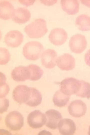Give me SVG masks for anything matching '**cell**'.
I'll use <instances>...</instances> for the list:
<instances>
[{
  "instance_id": "1",
  "label": "cell",
  "mask_w": 90,
  "mask_h": 135,
  "mask_svg": "<svg viewBox=\"0 0 90 135\" xmlns=\"http://www.w3.org/2000/svg\"><path fill=\"white\" fill-rule=\"evenodd\" d=\"M25 32L30 38H40L44 36L48 31L46 21L42 18L36 19L26 26Z\"/></svg>"
},
{
  "instance_id": "2",
  "label": "cell",
  "mask_w": 90,
  "mask_h": 135,
  "mask_svg": "<svg viewBox=\"0 0 90 135\" xmlns=\"http://www.w3.org/2000/svg\"><path fill=\"white\" fill-rule=\"evenodd\" d=\"M44 50V46L40 42L38 41L29 42L24 46L22 54L26 59L30 60H35L39 59Z\"/></svg>"
},
{
  "instance_id": "3",
  "label": "cell",
  "mask_w": 90,
  "mask_h": 135,
  "mask_svg": "<svg viewBox=\"0 0 90 135\" xmlns=\"http://www.w3.org/2000/svg\"><path fill=\"white\" fill-rule=\"evenodd\" d=\"M5 124L7 127L12 130H19L24 125V117L18 112L13 111L7 115L5 119Z\"/></svg>"
},
{
  "instance_id": "4",
  "label": "cell",
  "mask_w": 90,
  "mask_h": 135,
  "mask_svg": "<svg viewBox=\"0 0 90 135\" xmlns=\"http://www.w3.org/2000/svg\"><path fill=\"white\" fill-rule=\"evenodd\" d=\"M60 90L65 94L70 96L76 94L78 92L80 81L73 78H67L60 82Z\"/></svg>"
},
{
  "instance_id": "5",
  "label": "cell",
  "mask_w": 90,
  "mask_h": 135,
  "mask_svg": "<svg viewBox=\"0 0 90 135\" xmlns=\"http://www.w3.org/2000/svg\"><path fill=\"white\" fill-rule=\"evenodd\" d=\"M87 42L86 37L81 34L73 36L69 42V46L72 52L75 54L82 53L86 49Z\"/></svg>"
},
{
  "instance_id": "6",
  "label": "cell",
  "mask_w": 90,
  "mask_h": 135,
  "mask_svg": "<svg viewBox=\"0 0 90 135\" xmlns=\"http://www.w3.org/2000/svg\"><path fill=\"white\" fill-rule=\"evenodd\" d=\"M46 120L45 114L38 110H35L31 112L27 117L28 123L33 128H41L45 124Z\"/></svg>"
},
{
  "instance_id": "7",
  "label": "cell",
  "mask_w": 90,
  "mask_h": 135,
  "mask_svg": "<svg viewBox=\"0 0 90 135\" xmlns=\"http://www.w3.org/2000/svg\"><path fill=\"white\" fill-rule=\"evenodd\" d=\"M24 36L18 30H12L5 35L4 42L8 46L15 48L18 47L23 41Z\"/></svg>"
},
{
  "instance_id": "8",
  "label": "cell",
  "mask_w": 90,
  "mask_h": 135,
  "mask_svg": "<svg viewBox=\"0 0 90 135\" xmlns=\"http://www.w3.org/2000/svg\"><path fill=\"white\" fill-rule=\"evenodd\" d=\"M30 94V87L25 85H20L17 86L14 90L12 98L18 103H25L29 99Z\"/></svg>"
},
{
  "instance_id": "9",
  "label": "cell",
  "mask_w": 90,
  "mask_h": 135,
  "mask_svg": "<svg viewBox=\"0 0 90 135\" xmlns=\"http://www.w3.org/2000/svg\"><path fill=\"white\" fill-rule=\"evenodd\" d=\"M87 109L86 104L80 100L72 101L68 106L69 114L75 118L81 117L85 115Z\"/></svg>"
},
{
  "instance_id": "10",
  "label": "cell",
  "mask_w": 90,
  "mask_h": 135,
  "mask_svg": "<svg viewBox=\"0 0 90 135\" xmlns=\"http://www.w3.org/2000/svg\"><path fill=\"white\" fill-rule=\"evenodd\" d=\"M57 53L54 49H48L43 51L41 56L42 65L46 68H52L56 64Z\"/></svg>"
},
{
  "instance_id": "11",
  "label": "cell",
  "mask_w": 90,
  "mask_h": 135,
  "mask_svg": "<svg viewBox=\"0 0 90 135\" xmlns=\"http://www.w3.org/2000/svg\"><path fill=\"white\" fill-rule=\"evenodd\" d=\"M48 38L52 44L55 46H60L66 42L68 38V34L63 29L56 28L51 30Z\"/></svg>"
},
{
  "instance_id": "12",
  "label": "cell",
  "mask_w": 90,
  "mask_h": 135,
  "mask_svg": "<svg viewBox=\"0 0 90 135\" xmlns=\"http://www.w3.org/2000/svg\"><path fill=\"white\" fill-rule=\"evenodd\" d=\"M56 62L58 67L62 70H71L75 67V58L68 53H65L58 57Z\"/></svg>"
},
{
  "instance_id": "13",
  "label": "cell",
  "mask_w": 90,
  "mask_h": 135,
  "mask_svg": "<svg viewBox=\"0 0 90 135\" xmlns=\"http://www.w3.org/2000/svg\"><path fill=\"white\" fill-rule=\"evenodd\" d=\"M12 78L17 82H24L30 78L31 73L28 66H19L15 67L11 73Z\"/></svg>"
},
{
  "instance_id": "14",
  "label": "cell",
  "mask_w": 90,
  "mask_h": 135,
  "mask_svg": "<svg viewBox=\"0 0 90 135\" xmlns=\"http://www.w3.org/2000/svg\"><path fill=\"white\" fill-rule=\"evenodd\" d=\"M47 120L45 125L48 128L55 130L58 128L59 121L62 119L61 114L54 109H50L45 113Z\"/></svg>"
},
{
  "instance_id": "15",
  "label": "cell",
  "mask_w": 90,
  "mask_h": 135,
  "mask_svg": "<svg viewBox=\"0 0 90 135\" xmlns=\"http://www.w3.org/2000/svg\"><path fill=\"white\" fill-rule=\"evenodd\" d=\"M58 128L60 134L62 135H73L76 129L74 121L68 118L60 120L58 123Z\"/></svg>"
},
{
  "instance_id": "16",
  "label": "cell",
  "mask_w": 90,
  "mask_h": 135,
  "mask_svg": "<svg viewBox=\"0 0 90 135\" xmlns=\"http://www.w3.org/2000/svg\"><path fill=\"white\" fill-rule=\"evenodd\" d=\"M30 11L24 7L19 8L14 10L12 19L18 24H23L28 21L31 17Z\"/></svg>"
},
{
  "instance_id": "17",
  "label": "cell",
  "mask_w": 90,
  "mask_h": 135,
  "mask_svg": "<svg viewBox=\"0 0 90 135\" xmlns=\"http://www.w3.org/2000/svg\"><path fill=\"white\" fill-rule=\"evenodd\" d=\"M60 4L62 10L68 14L74 15L79 12V4L77 0H61Z\"/></svg>"
},
{
  "instance_id": "18",
  "label": "cell",
  "mask_w": 90,
  "mask_h": 135,
  "mask_svg": "<svg viewBox=\"0 0 90 135\" xmlns=\"http://www.w3.org/2000/svg\"><path fill=\"white\" fill-rule=\"evenodd\" d=\"M12 4L8 1L0 2V18L5 20L12 19L14 11Z\"/></svg>"
},
{
  "instance_id": "19",
  "label": "cell",
  "mask_w": 90,
  "mask_h": 135,
  "mask_svg": "<svg viewBox=\"0 0 90 135\" xmlns=\"http://www.w3.org/2000/svg\"><path fill=\"white\" fill-rule=\"evenodd\" d=\"M30 94L28 100L25 103L27 106L32 107L39 105L42 100L41 92L36 88L30 87Z\"/></svg>"
},
{
  "instance_id": "20",
  "label": "cell",
  "mask_w": 90,
  "mask_h": 135,
  "mask_svg": "<svg viewBox=\"0 0 90 135\" xmlns=\"http://www.w3.org/2000/svg\"><path fill=\"white\" fill-rule=\"evenodd\" d=\"M70 97V96L65 94L60 90H59L54 94L52 101L55 106L62 108L67 104L69 101Z\"/></svg>"
},
{
  "instance_id": "21",
  "label": "cell",
  "mask_w": 90,
  "mask_h": 135,
  "mask_svg": "<svg viewBox=\"0 0 90 135\" xmlns=\"http://www.w3.org/2000/svg\"><path fill=\"white\" fill-rule=\"evenodd\" d=\"M75 24L78 29L82 31L90 30V17L86 14H82L77 17Z\"/></svg>"
},
{
  "instance_id": "22",
  "label": "cell",
  "mask_w": 90,
  "mask_h": 135,
  "mask_svg": "<svg viewBox=\"0 0 90 135\" xmlns=\"http://www.w3.org/2000/svg\"><path fill=\"white\" fill-rule=\"evenodd\" d=\"M28 66L30 70L31 73L29 80L34 81H37L42 76L43 71L36 64H30Z\"/></svg>"
},
{
  "instance_id": "23",
  "label": "cell",
  "mask_w": 90,
  "mask_h": 135,
  "mask_svg": "<svg viewBox=\"0 0 90 135\" xmlns=\"http://www.w3.org/2000/svg\"><path fill=\"white\" fill-rule=\"evenodd\" d=\"M81 85L78 92L75 95L76 96L90 98V84L83 80L80 81Z\"/></svg>"
},
{
  "instance_id": "24",
  "label": "cell",
  "mask_w": 90,
  "mask_h": 135,
  "mask_svg": "<svg viewBox=\"0 0 90 135\" xmlns=\"http://www.w3.org/2000/svg\"><path fill=\"white\" fill-rule=\"evenodd\" d=\"M0 98L5 97L8 93L10 90L8 85L6 82V78L5 75L0 72Z\"/></svg>"
},
{
  "instance_id": "25",
  "label": "cell",
  "mask_w": 90,
  "mask_h": 135,
  "mask_svg": "<svg viewBox=\"0 0 90 135\" xmlns=\"http://www.w3.org/2000/svg\"><path fill=\"white\" fill-rule=\"evenodd\" d=\"M10 54L8 49L5 48H0V64L4 65L10 61Z\"/></svg>"
},
{
  "instance_id": "26",
  "label": "cell",
  "mask_w": 90,
  "mask_h": 135,
  "mask_svg": "<svg viewBox=\"0 0 90 135\" xmlns=\"http://www.w3.org/2000/svg\"><path fill=\"white\" fill-rule=\"evenodd\" d=\"M9 100L6 98H0V114L7 110L9 106Z\"/></svg>"
},
{
  "instance_id": "27",
  "label": "cell",
  "mask_w": 90,
  "mask_h": 135,
  "mask_svg": "<svg viewBox=\"0 0 90 135\" xmlns=\"http://www.w3.org/2000/svg\"><path fill=\"white\" fill-rule=\"evenodd\" d=\"M84 61L86 64L90 66V49L87 51L85 54Z\"/></svg>"
},
{
  "instance_id": "28",
  "label": "cell",
  "mask_w": 90,
  "mask_h": 135,
  "mask_svg": "<svg viewBox=\"0 0 90 135\" xmlns=\"http://www.w3.org/2000/svg\"><path fill=\"white\" fill-rule=\"evenodd\" d=\"M40 2L45 5L50 6L56 3L57 0H40Z\"/></svg>"
},
{
  "instance_id": "29",
  "label": "cell",
  "mask_w": 90,
  "mask_h": 135,
  "mask_svg": "<svg viewBox=\"0 0 90 135\" xmlns=\"http://www.w3.org/2000/svg\"><path fill=\"white\" fill-rule=\"evenodd\" d=\"M21 4L26 6L32 5L35 1V0H19Z\"/></svg>"
},
{
  "instance_id": "30",
  "label": "cell",
  "mask_w": 90,
  "mask_h": 135,
  "mask_svg": "<svg viewBox=\"0 0 90 135\" xmlns=\"http://www.w3.org/2000/svg\"><path fill=\"white\" fill-rule=\"evenodd\" d=\"M82 4L90 8V0H80Z\"/></svg>"
},
{
  "instance_id": "31",
  "label": "cell",
  "mask_w": 90,
  "mask_h": 135,
  "mask_svg": "<svg viewBox=\"0 0 90 135\" xmlns=\"http://www.w3.org/2000/svg\"><path fill=\"white\" fill-rule=\"evenodd\" d=\"M38 135H52L51 133L45 130L40 131L38 134Z\"/></svg>"
},
{
  "instance_id": "32",
  "label": "cell",
  "mask_w": 90,
  "mask_h": 135,
  "mask_svg": "<svg viewBox=\"0 0 90 135\" xmlns=\"http://www.w3.org/2000/svg\"><path fill=\"white\" fill-rule=\"evenodd\" d=\"M88 134L90 135V126H89L88 131Z\"/></svg>"
}]
</instances>
